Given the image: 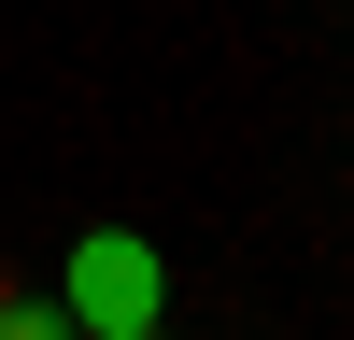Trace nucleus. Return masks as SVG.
Returning a JSON list of instances; mask_svg holds the SVG:
<instances>
[{
  "label": "nucleus",
  "instance_id": "nucleus-1",
  "mask_svg": "<svg viewBox=\"0 0 354 340\" xmlns=\"http://www.w3.org/2000/svg\"><path fill=\"white\" fill-rule=\"evenodd\" d=\"M57 312H71V340H142L170 312V255L142 227H85L71 270H57Z\"/></svg>",
  "mask_w": 354,
  "mask_h": 340
},
{
  "label": "nucleus",
  "instance_id": "nucleus-2",
  "mask_svg": "<svg viewBox=\"0 0 354 340\" xmlns=\"http://www.w3.org/2000/svg\"><path fill=\"white\" fill-rule=\"evenodd\" d=\"M0 340H71V312H57V298H15V312H0Z\"/></svg>",
  "mask_w": 354,
  "mask_h": 340
},
{
  "label": "nucleus",
  "instance_id": "nucleus-3",
  "mask_svg": "<svg viewBox=\"0 0 354 340\" xmlns=\"http://www.w3.org/2000/svg\"><path fill=\"white\" fill-rule=\"evenodd\" d=\"M142 340H170V326H142Z\"/></svg>",
  "mask_w": 354,
  "mask_h": 340
}]
</instances>
